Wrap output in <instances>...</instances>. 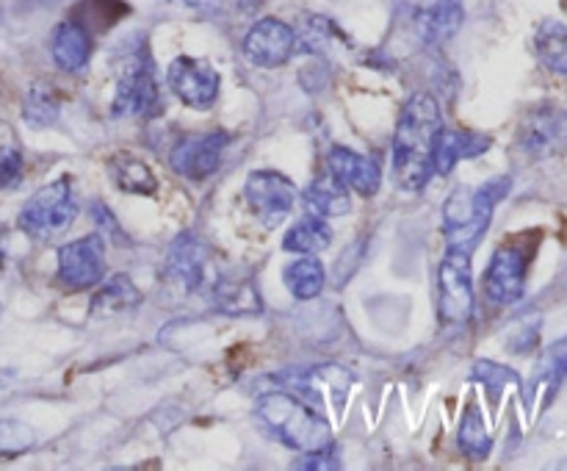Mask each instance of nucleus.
I'll return each instance as SVG.
<instances>
[{
  "instance_id": "obj_1",
  "label": "nucleus",
  "mask_w": 567,
  "mask_h": 471,
  "mask_svg": "<svg viewBox=\"0 0 567 471\" xmlns=\"http://www.w3.org/2000/svg\"><path fill=\"white\" fill-rule=\"evenodd\" d=\"M443 127L441 105L430 94H413L393 136V175L404 192H421L432 177V153Z\"/></svg>"
},
{
  "instance_id": "obj_2",
  "label": "nucleus",
  "mask_w": 567,
  "mask_h": 471,
  "mask_svg": "<svg viewBox=\"0 0 567 471\" xmlns=\"http://www.w3.org/2000/svg\"><path fill=\"white\" fill-rule=\"evenodd\" d=\"M509 186H513L509 177H493L480 188H454L443 208V233H446L449 249L474 253L491 227L496 205L509 194Z\"/></svg>"
},
{
  "instance_id": "obj_3",
  "label": "nucleus",
  "mask_w": 567,
  "mask_h": 471,
  "mask_svg": "<svg viewBox=\"0 0 567 471\" xmlns=\"http://www.w3.org/2000/svg\"><path fill=\"white\" fill-rule=\"evenodd\" d=\"M258 416L286 447L299 452H316L332 443L324 416L288 391H266L258 402Z\"/></svg>"
},
{
  "instance_id": "obj_4",
  "label": "nucleus",
  "mask_w": 567,
  "mask_h": 471,
  "mask_svg": "<svg viewBox=\"0 0 567 471\" xmlns=\"http://www.w3.org/2000/svg\"><path fill=\"white\" fill-rule=\"evenodd\" d=\"M540 231L518 233L493 253L485 272V294L496 305H513L524 297L526 275L540 247Z\"/></svg>"
},
{
  "instance_id": "obj_5",
  "label": "nucleus",
  "mask_w": 567,
  "mask_h": 471,
  "mask_svg": "<svg viewBox=\"0 0 567 471\" xmlns=\"http://www.w3.org/2000/svg\"><path fill=\"white\" fill-rule=\"evenodd\" d=\"M75 216V192H72L70 177H61V181L44 186L42 192H37L25 205H22L17 225H20L22 233L37 238V242H48V238L61 236V233L72 225Z\"/></svg>"
},
{
  "instance_id": "obj_6",
  "label": "nucleus",
  "mask_w": 567,
  "mask_h": 471,
  "mask_svg": "<svg viewBox=\"0 0 567 471\" xmlns=\"http://www.w3.org/2000/svg\"><path fill=\"white\" fill-rule=\"evenodd\" d=\"M158 83H155V66L144 44L138 42L136 50L122 61L120 81L114 94V116H150L158 111Z\"/></svg>"
},
{
  "instance_id": "obj_7",
  "label": "nucleus",
  "mask_w": 567,
  "mask_h": 471,
  "mask_svg": "<svg viewBox=\"0 0 567 471\" xmlns=\"http://www.w3.org/2000/svg\"><path fill=\"white\" fill-rule=\"evenodd\" d=\"M437 316L446 327L463 330L474 316V280H471V255L446 249L437 269Z\"/></svg>"
},
{
  "instance_id": "obj_8",
  "label": "nucleus",
  "mask_w": 567,
  "mask_h": 471,
  "mask_svg": "<svg viewBox=\"0 0 567 471\" xmlns=\"http://www.w3.org/2000/svg\"><path fill=\"white\" fill-rule=\"evenodd\" d=\"M244 194H247L249 208L255 211L260 222L266 227L282 225L288 214L293 208V199H297V188L288 177H282L280 172L260 170L252 172L247 177V186H244Z\"/></svg>"
},
{
  "instance_id": "obj_9",
  "label": "nucleus",
  "mask_w": 567,
  "mask_h": 471,
  "mask_svg": "<svg viewBox=\"0 0 567 471\" xmlns=\"http://www.w3.org/2000/svg\"><path fill=\"white\" fill-rule=\"evenodd\" d=\"M518 144L532 158H548L567 147V114L551 103H543L526 114L518 131Z\"/></svg>"
},
{
  "instance_id": "obj_10",
  "label": "nucleus",
  "mask_w": 567,
  "mask_h": 471,
  "mask_svg": "<svg viewBox=\"0 0 567 471\" xmlns=\"http://www.w3.org/2000/svg\"><path fill=\"white\" fill-rule=\"evenodd\" d=\"M169 89L192 109H210L219 98V72L205 59L177 55L166 72Z\"/></svg>"
},
{
  "instance_id": "obj_11",
  "label": "nucleus",
  "mask_w": 567,
  "mask_h": 471,
  "mask_svg": "<svg viewBox=\"0 0 567 471\" xmlns=\"http://www.w3.org/2000/svg\"><path fill=\"white\" fill-rule=\"evenodd\" d=\"M105 275V242L100 233L59 249V280L70 288H89Z\"/></svg>"
},
{
  "instance_id": "obj_12",
  "label": "nucleus",
  "mask_w": 567,
  "mask_h": 471,
  "mask_svg": "<svg viewBox=\"0 0 567 471\" xmlns=\"http://www.w3.org/2000/svg\"><path fill=\"white\" fill-rule=\"evenodd\" d=\"M225 147V133H199V136H188L172 147L169 164L177 175L188 177V181H205L219 170Z\"/></svg>"
},
{
  "instance_id": "obj_13",
  "label": "nucleus",
  "mask_w": 567,
  "mask_h": 471,
  "mask_svg": "<svg viewBox=\"0 0 567 471\" xmlns=\"http://www.w3.org/2000/svg\"><path fill=\"white\" fill-rule=\"evenodd\" d=\"M293 44H297L293 28L282 20H275V17H266L249 28L247 39H244V53L252 64L271 70V66H280L291 59Z\"/></svg>"
},
{
  "instance_id": "obj_14",
  "label": "nucleus",
  "mask_w": 567,
  "mask_h": 471,
  "mask_svg": "<svg viewBox=\"0 0 567 471\" xmlns=\"http://www.w3.org/2000/svg\"><path fill=\"white\" fill-rule=\"evenodd\" d=\"M327 164H330V172L343 186L354 188L363 197L380 192L382 172L377 161L369 158V155H360L349 147H332L330 155H327Z\"/></svg>"
},
{
  "instance_id": "obj_15",
  "label": "nucleus",
  "mask_w": 567,
  "mask_h": 471,
  "mask_svg": "<svg viewBox=\"0 0 567 471\" xmlns=\"http://www.w3.org/2000/svg\"><path fill=\"white\" fill-rule=\"evenodd\" d=\"M205 264H208V249H205L203 238L194 236V233H183V236L175 238V244L169 247V258H166V269L188 291H199L203 288Z\"/></svg>"
},
{
  "instance_id": "obj_16",
  "label": "nucleus",
  "mask_w": 567,
  "mask_h": 471,
  "mask_svg": "<svg viewBox=\"0 0 567 471\" xmlns=\"http://www.w3.org/2000/svg\"><path fill=\"white\" fill-rule=\"evenodd\" d=\"M491 144L493 139L482 136V133L449 131V127H441L435 142V153H432V166H435V172H441V175H449L460 161L487 153Z\"/></svg>"
},
{
  "instance_id": "obj_17",
  "label": "nucleus",
  "mask_w": 567,
  "mask_h": 471,
  "mask_svg": "<svg viewBox=\"0 0 567 471\" xmlns=\"http://www.w3.org/2000/svg\"><path fill=\"white\" fill-rule=\"evenodd\" d=\"M463 25V0H435L415 17L421 39L426 44H443Z\"/></svg>"
},
{
  "instance_id": "obj_18",
  "label": "nucleus",
  "mask_w": 567,
  "mask_h": 471,
  "mask_svg": "<svg viewBox=\"0 0 567 471\" xmlns=\"http://www.w3.org/2000/svg\"><path fill=\"white\" fill-rule=\"evenodd\" d=\"M92 55V33L75 20H66L53 33V59L64 72H78Z\"/></svg>"
},
{
  "instance_id": "obj_19",
  "label": "nucleus",
  "mask_w": 567,
  "mask_h": 471,
  "mask_svg": "<svg viewBox=\"0 0 567 471\" xmlns=\"http://www.w3.org/2000/svg\"><path fill=\"white\" fill-rule=\"evenodd\" d=\"M305 208H308V214L330 219V216L349 214V211H352V197H349L347 186H343L332 172H327V175L316 177V181L305 188Z\"/></svg>"
},
{
  "instance_id": "obj_20",
  "label": "nucleus",
  "mask_w": 567,
  "mask_h": 471,
  "mask_svg": "<svg viewBox=\"0 0 567 471\" xmlns=\"http://www.w3.org/2000/svg\"><path fill=\"white\" fill-rule=\"evenodd\" d=\"M332 244V227L327 225L324 216L308 214L302 222L291 227L282 238V249L288 253H299V255H313L321 253Z\"/></svg>"
},
{
  "instance_id": "obj_21",
  "label": "nucleus",
  "mask_w": 567,
  "mask_h": 471,
  "mask_svg": "<svg viewBox=\"0 0 567 471\" xmlns=\"http://www.w3.org/2000/svg\"><path fill=\"white\" fill-rule=\"evenodd\" d=\"M142 303V291L133 286V280L127 275H116L94 294L92 299V314L94 316H114L125 314V310L136 308Z\"/></svg>"
},
{
  "instance_id": "obj_22",
  "label": "nucleus",
  "mask_w": 567,
  "mask_h": 471,
  "mask_svg": "<svg viewBox=\"0 0 567 471\" xmlns=\"http://www.w3.org/2000/svg\"><path fill=\"white\" fill-rule=\"evenodd\" d=\"M109 175L122 192L127 194H153L158 181H155L153 170L144 161L133 158V155L120 153L109 161Z\"/></svg>"
},
{
  "instance_id": "obj_23",
  "label": "nucleus",
  "mask_w": 567,
  "mask_h": 471,
  "mask_svg": "<svg viewBox=\"0 0 567 471\" xmlns=\"http://www.w3.org/2000/svg\"><path fill=\"white\" fill-rule=\"evenodd\" d=\"M535 50L543 64L557 75H567V25L559 20H546L535 33Z\"/></svg>"
},
{
  "instance_id": "obj_24",
  "label": "nucleus",
  "mask_w": 567,
  "mask_h": 471,
  "mask_svg": "<svg viewBox=\"0 0 567 471\" xmlns=\"http://www.w3.org/2000/svg\"><path fill=\"white\" fill-rule=\"evenodd\" d=\"M282 280H286L288 291L297 299H313L319 297L321 288H324V266H321L319 258H305L293 260L291 266H286L282 272Z\"/></svg>"
},
{
  "instance_id": "obj_25",
  "label": "nucleus",
  "mask_w": 567,
  "mask_h": 471,
  "mask_svg": "<svg viewBox=\"0 0 567 471\" xmlns=\"http://www.w3.org/2000/svg\"><path fill=\"white\" fill-rule=\"evenodd\" d=\"M216 305H219V310L233 316L264 310V299H260L252 280H219V286H216Z\"/></svg>"
},
{
  "instance_id": "obj_26",
  "label": "nucleus",
  "mask_w": 567,
  "mask_h": 471,
  "mask_svg": "<svg viewBox=\"0 0 567 471\" xmlns=\"http://www.w3.org/2000/svg\"><path fill=\"white\" fill-rule=\"evenodd\" d=\"M457 447L463 449L465 458L471 460H485L487 454H491L493 438L487 436V427L485 421H482V413L476 410V405H468L463 421H460Z\"/></svg>"
},
{
  "instance_id": "obj_27",
  "label": "nucleus",
  "mask_w": 567,
  "mask_h": 471,
  "mask_svg": "<svg viewBox=\"0 0 567 471\" xmlns=\"http://www.w3.org/2000/svg\"><path fill=\"white\" fill-rule=\"evenodd\" d=\"M567 377V338L557 341L554 347H548V352L543 355L540 366H537L535 375V391H546V402H551L554 393H557L559 382Z\"/></svg>"
},
{
  "instance_id": "obj_28",
  "label": "nucleus",
  "mask_w": 567,
  "mask_h": 471,
  "mask_svg": "<svg viewBox=\"0 0 567 471\" xmlns=\"http://www.w3.org/2000/svg\"><path fill=\"white\" fill-rule=\"evenodd\" d=\"M78 11H81V17L75 22H81L92 33L114 25L122 14H127V6L122 0H86V3L78 6Z\"/></svg>"
},
{
  "instance_id": "obj_29",
  "label": "nucleus",
  "mask_w": 567,
  "mask_h": 471,
  "mask_svg": "<svg viewBox=\"0 0 567 471\" xmlns=\"http://www.w3.org/2000/svg\"><path fill=\"white\" fill-rule=\"evenodd\" d=\"M37 443V432L14 419H0V458H17Z\"/></svg>"
},
{
  "instance_id": "obj_30",
  "label": "nucleus",
  "mask_w": 567,
  "mask_h": 471,
  "mask_svg": "<svg viewBox=\"0 0 567 471\" xmlns=\"http://www.w3.org/2000/svg\"><path fill=\"white\" fill-rule=\"evenodd\" d=\"M474 377L487 388V391H491L493 405H498L507 382H518V375H515V371H509L507 366L491 364V360H480V364L474 366Z\"/></svg>"
},
{
  "instance_id": "obj_31",
  "label": "nucleus",
  "mask_w": 567,
  "mask_h": 471,
  "mask_svg": "<svg viewBox=\"0 0 567 471\" xmlns=\"http://www.w3.org/2000/svg\"><path fill=\"white\" fill-rule=\"evenodd\" d=\"M55 111H59V105H55V100L50 98L48 89L37 86L31 94H28V103H25L28 122H33V125H48V122L55 120Z\"/></svg>"
},
{
  "instance_id": "obj_32",
  "label": "nucleus",
  "mask_w": 567,
  "mask_h": 471,
  "mask_svg": "<svg viewBox=\"0 0 567 471\" xmlns=\"http://www.w3.org/2000/svg\"><path fill=\"white\" fill-rule=\"evenodd\" d=\"M22 177V155L17 147H0V188L17 186Z\"/></svg>"
},
{
  "instance_id": "obj_33",
  "label": "nucleus",
  "mask_w": 567,
  "mask_h": 471,
  "mask_svg": "<svg viewBox=\"0 0 567 471\" xmlns=\"http://www.w3.org/2000/svg\"><path fill=\"white\" fill-rule=\"evenodd\" d=\"M183 3H188L192 9H199V11H216V9H221V3H225V0H183Z\"/></svg>"
},
{
  "instance_id": "obj_34",
  "label": "nucleus",
  "mask_w": 567,
  "mask_h": 471,
  "mask_svg": "<svg viewBox=\"0 0 567 471\" xmlns=\"http://www.w3.org/2000/svg\"><path fill=\"white\" fill-rule=\"evenodd\" d=\"M0 258H3V225H0Z\"/></svg>"
},
{
  "instance_id": "obj_35",
  "label": "nucleus",
  "mask_w": 567,
  "mask_h": 471,
  "mask_svg": "<svg viewBox=\"0 0 567 471\" xmlns=\"http://www.w3.org/2000/svg\"><path fill=\"white\" fill-rule=\"evenodd\" d=\"M565 6H567V0H565Z\"/></svg>"
}]
</instances>
